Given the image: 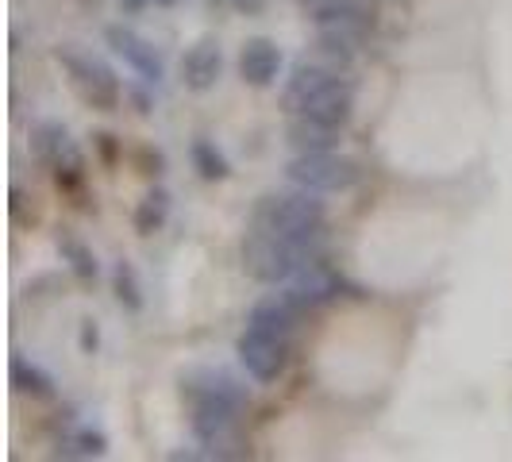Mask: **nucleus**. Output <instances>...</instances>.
Wrapping results in <instances>:
<instances>
[{"label": "nucleus", "instance_id": "obj_3", "mask_svg": "<svg viewBox=\"0 0 512 462\" xmlns=\"http://www.w3.org/2000/svg\"><path fill=\"white\" fill-rule=\"evenodd\" d=\"M239 255H243V270L262 285L289 282L297 274V262H301V251L289 239H282L278 231L255 228V224H247Z\"/></svg>", "mask_w": 512, "mask_h": 462}, {"label": "nucleus", "instance_id": "obj_12", "mask_svg": "<svg viewBox=\"0 0 512 462\" xmlns=\"http://www.w3.org/2000/svg\"><path fill=\"white\" fill-rule=\"evenodd\" d=\"M335 77L332 66H316V62H297L293 66V74H289V81H285V89H282V104L297 116L301 108H305L328 81Z\"/></svg>", "mask_w": 512, "mask_h": 462}, {"label": "nucleus", "instance_id": "obj_13", "mask_svg": "<svg viewBox=\"0 0 512 462\" xmlns=\"http://www.w3.org/2000/svg\"><path fill=\"white\" fill-rule=\"evenodd\" d=\"M54 247H58L62 262L74 270V278H81V282H97V274H101V262H97L93 247H89V243H85L77 231L62 228L58 235H54Z\"/></svg>", "mask_w": 512, "mask_h": 462}, {"label": "nucleus", "instance_id": "obj_20", "mask_svg": "<svg viewBox=\"0 0 512 462\" xmlns=\"http://www.w3.org/2000/svg\"><path fill=\"white\" fill-rule=\"evenodd\" d=\"M104 451H108V439L101 432H93V428H77V432L58 439V455L62 459H101Z\"/></svg>", "mask_w": 512, "mask_h": 462}, {"label": "nucleus", "instance_id": "obj_23", "mask_svg": "<svg viewBox=\"0 0 512 462\" xmlns=\"http://www.w3.org/2000/svg\"><path fill=\"white\" fill-rule=\"evenodd\" d=\"M97 347H101V328H97V320H93V316H81V351H85V355H97Z\"/></svg>", "mask_w": 512, "mask_h": 462}, {"label": "nucleus", "instance_id": "obj_16", "mask_svg": "<svg viewBox=\"0 0 512 462\" xmlns=\"http://www.w3.org/2000/svg\"><path fill=\"white\" fill-rule=\"evenodd\" d=\"M355 31H351V24H332V27H320V39H316V51H320V58L332 66V70H339V66H351L355 62Z\"/></svg>", "mask_w": 512, "mask_h": 462}, {"label": "nucleus", "instance_id": "obj_9", "mask_svg": "<svg viewBox=\"0 0 512 462\" xmlns=\"http://www.w3.org/2000/svg\"><path fill=\"white\" fill-rule=\"evenodd\" d=\"M351 112H355V85H351L347 77L335 74L297 116H308V120H320V124H328V128L343 131L351 124Z\"/></svg>", "mask_w": 512, "mask_h": 462}, {"label": "nucleus", "instance_id": "obj_27", "mask_svg": "<svg viewBox=\"0 0 512 462\" xmlns=\"http://www.w3.org/2000/svg\"><path fill=\"white\" fill-rule=\"evenodd\" d=\"M154 4H174V0H154Z\"/></svg>", "mask_w": 512, "mask_h": 462}, {"label": "nucleus", "instance_id": "obj_21", "mask_svg": "<svg viewBox=\"0 0 512 462\" xmlns=\"http://www.w3.org/2000/svg\"><path fill=\"white\" fill-rule=\"evenodd\" d=\"M112 293L128 312H143V285H139V274H135V266L128 258H120L112 266Z\"/></svg>", "mask_w": 512, "mask_h": 462}, {"label": "nucleus", "instance_id": "obj_25", "mask_svg": "<svg viewBox=\"0 0 512 462\" xmlns=\"http://www.w3.org/2000/svg\"><path fill=\"white\" fill-rule=\"evenodd\" d=\"M93 139H97V147H101V158H104V162H116V143H112L116 135H108V131H97Z\"/></svg>", "mask_w": 512, "mask_h": 462}, {"label": "nucleus", "instance_id": "obj_18", "mask_svg": "<svg viewBox=\"0 0 512 462\" xmlns=\"http://www.w3.org/2000/svg\"><path fill=\"white\" fill-rule=\"evenodd\" d=\"M301 8L308 12V20H316L320 27L355 24L362 16V0H301Z\"/></svg>", "mask_w": 512, "mask_h": 462}, {"label": "nucleus", "instance_id": "obj_6", "mask_svg": "<svg viewBox=\"0 0 512 462\" xmlns=\"http://www.w3.org/2000/svg\"><path fill=\"white\" fill-rule=\"evenodd\" d=\"M31 154L39 166H47L54 174V181L62 189H77L81 178H85V162H81V151L70 139V131L62 128L58 120H43L31 128Z\"/></svg>", "mask_w": 512, "mask_h": 462}, {"label": "nucleus", "instance_id": "obj_24", "mask_svg": "<svg viewBox=\"0 0 512 462\" xmlns=\"http://www.w3.org/2000/svg\"><path fill=\"white\" fill-rule=\"evenodd\" d=\"M139 166H143L139 174H147V178H158V174L166 170V158H162V151H151V147H147V151H139Z\"/></svg>", "mask_w": 512, "mask_h": 462}, {"label": "nucleus", "instance_id": "obj_15", "mask_svg": "<svg viewBox=\"0 0 512 462\" xmlns=\"http://www.w3.org/2000/svg\"><path fill=\"white\" fill-rule=\"evenodd\" d=\"M8 378H12V385H16V393L39 397V401H51L54 397V378L43 370V366H35L31 359H24V355H12V362H8Z\"/></svg>", "mask_w": 512, "mask_h": 462}, {"label": "nucleus", "instance_id": "obj_19", "mask_svg": "<svg viewBox=\"0 0 512 462\" xmlns=\"http://www.w3.org/2000/svg\"><path fill=\"white\" fill-rule=\"evenodd\" d=\"M189 154H193V170L201 174L205 181H224L231 178V166L228 158H224V151L212 143V139H193V147H189Z\"/></svg>", "mask_w": 512, "mask_h": 462}, {"label": "nucleus", "instance_id": "obj_5", "mask_svg": "<svg viewBox=\"0 0 512 462\" xmlns=\"http://www.w3.org/2000/svg\"><path fill=\"white\" fill-rule=\"evenodd\" d=\"M289 181L301 185V189H312V193H343L351 185H359L362 170L355 158L335 151H312V154H293L289 162Z\"/></svg>", "mask_w": 512, "mask_h": 462}, {"label": "nucleus", "instance_id": "obj_8", "mask_svg": "<svg viewBox=\"0 0 512 462\" xmlns=\"http://www.w3.org/2000/svg\"><path fill=\"white\" fill-rule=\"evenodd\" d=\"M104 39H108V47L120 54L147 85H158V81L166 77V66H162V58L154 51V43H147L139 31H131V27H124V24H112L104 31Z\"/></svg>", "mask_w": 512, "mask_h": 462}, {"label": "nucleus", "instance_id": "obj_10", "mask_svg": "<svg viewBox=\"0 0 512 462\" xmlns=\"http://www.w3.org/2000/svg\"><path fill=\"white\" fill-rule=\"evenodd\" d=\"M224 74V51H220V39L216 35H205V39H197L185 58H181V81L193 89V93H205L212 89L216 81Z\"/></svg>", "mask_w": 512, "mask_h": 462}, {"label": "nucleus", "instance_id": "obj_7", "mask_svg": "<svg viewBox=\"0 0 512 462\" xmlns=\"http://www.w3.org/2000/svg\"><path fill=\"white\" fill-rule=\"evenodd\" d=\"M235 355L243 362V370L255 378L258 385L278 382L289 366V335L262 332V328H243L239 343H235Z\"/></svg>", "mask_w": 512, "mask_h": 462}, {"label": "nucleus", "instance_id": "obj_14", "mask_svg": "<svg viewBox=\"0 0 512 462\" xmlns=\"http://www.w3.org/2000/svg\"><path fill=\"white\" fill-rule=\"evenodd\" d=\"M335 139L339 131L320 124V120H308V116H293V124L285 131V143L297 154H312V151H335Z\"/></svg>", "mask_w": 512, "mask_h": 462}, {"label": "nucleus", "instance_id": "obj_17", "mask_svg": "<svg viewBox=\"0 0 512 462\" xmlns=\"http://www.w3.org/2000/svg\"><path fill=\"white\" fill-rule=\"evenodd\" d=\"M170 193L162 189V185H154V189H147L143 193V201H139V208H135V231L139 235H154V231H162V224L170 220Z\"/></svg>", "mask_w": 512, "mask_h": 462}, {"label": "nucleus", "instance_id": "obj_2", "mask_svg": "<svg viewBox=\"0 0 512 462\" xmlns=\"http://www.w3.org/2000/svg\"><path fill=\"white\" fill-rule=\"evenodd\" d=\"M251 224L266 231H278L289 239L301 255L308 251V239L324 228V201L312 189H293V193H266L251 208Z\"/></svg>", "mask_w": 512, "mask_h": 462}, {"label": "nucleus", "instance_id": "obj_4", "mask_svg": "<svg viewBox=\"0 0 512 462\" xmlns=\"http://www.w3.org/2000/svg\"><path fill=\"white\" fill-rule=\"evenodd\" d=\"M54 58L62 62V70L70 74L77 97L85 104H93V108H101V112H112V108L120 104V97H124L120 77H116V70H112L104 58H97V54H89V51H77V47H58Z\"/></svg>", "mask_w": 512, "mask_h": 462}, {"label": "nucleus", "instance_id": "obj_26", "mask_svg": "<svg viewBox=\"0 0 512 462\" xmlns=\"http://www.w3.org/2000/svg\"><path fill=\"white\" fill-rule=\"evenodd\" d=\"M128 4H135V8H139V4H151V0H128Z\"/></svg>", "mask_w": 512, "mask_h": 462}, {"label": "nucleus", "instance_id": "obj_22", "mask_svg": "<svg viewBox=\"0 0 512 462\" xmlns=\"http://www.w3.org/2000/svg\"><path fill=\"white\" fill-rule=\"evenodd\" d=\"M8 208H12V220H16V224H24V228L39 224V212H35V208L27 212V197L20 193V189H12V201H8Z\"/></svg>", "mask_w": 512, "mask_h": 462}, {"label": "nucleus", "instance_id": "obj_1", "mask_svg": "<svg viewBox=\"0 0 512 462\" xmlns=\"http://www.w3.org/2000/svg\"><path fill=\"white\" fill-rule=\"evenodd\" d=\"M181 401L189 405L193 436L205 447H216V439L228 432L231 420L247 405V389L220 370H189L181 374Z\"/></svg>", "mask_w": 512, "mask_h": 462}, {"label": "nucleus", "instance_id": "obj_11", "mask_svg": "<svg viewBox=\"0 0 512 462\" xmlns=\"http://www.w3.org/2000/svg\"><path fill=\"white\" fill-rule=\"evenodd\" d=\"M278 74H282V51H278V43L266 39V35H251L239 47V77L247 85H255V89H266V85L278 81Z\"/></svg>", "mask_w": 512, "mask_h": 462}]
</instances>
